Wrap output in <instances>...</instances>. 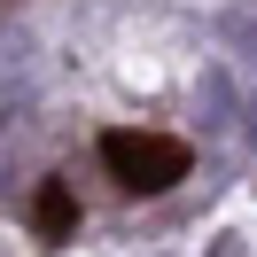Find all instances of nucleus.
<instances>
[{
    "instance_id": "f257e3e1",
    "label": "nucleus",
    "mask_w": 257,
    "mask_h": 257,
    "mask_svg": "<svg viewBox=\"0 0 257 257\" xmlns=\"http://www.w3.org/2000/svg\"><path fill=\"white\" fill-rule=\"evenodd\" d=\"M101 164H109V179L125 195H164L187 179V141H172V133H141V125H117L101 133Z\"/></svg>"
},
{
    "instance_id": "f03ea898",
    "label": "nucleus",
    "mask_w": 257,
    "mask_h": 257,
    "mask_svg": "<svg viewBox=\"0 0 257 257\" xmlns=\"http://www.w3.org/2000/svg\"><path fill=\"white\" fill-rule=\"evenodd\" d=\"M32 234L39 241H70V234H78V203H70L63 179H39V195H32Z\"/></svg>"
}]
</instances>
